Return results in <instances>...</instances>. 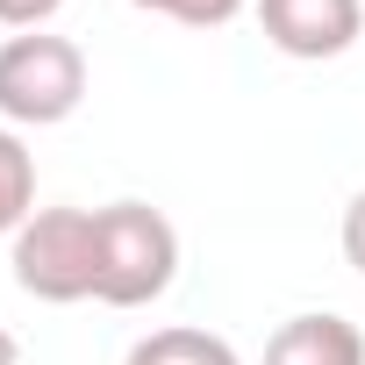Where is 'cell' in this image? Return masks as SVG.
I'll return each instance as SVG.
<instances>
[{"mask_svg": "<svg viewBox=\"0 0 365 365\" xmlns=\"http://www.w3.org/2000/svg\"><path fill=\"white\" fill-rule=\"evenodd\" d=\"M179 279V230L150 201H108L93 208V301L108 308H150Z\"/></svg>", "mask_w": 365, "mask_h": 365, "instance_id": "obj_1", "label": "cell"}, {"mask_svg": "<svg viewBox=\"0 0 365 365\" xmlns=\"http://www.w3.org/2000/svg\"><path fill=\"white\" fill-rule=\"evenodd\" d=\"M86 101V51L51 29H22L0 43V122L8 129H58Z\"/></svg>", "mask_w": 365, "mask_h": 365, "instance_id": "obj_2", "label": "cell"}, {"mask_svg": "<svg viewBox=\"0 0 365 365\" xmlns=\"http://www.w3.org/2000/svg\"><path fill=\"white\" fill-rule=\"evenodd\" d=\"M8 265L29 301H93V208H36L8 237Z\"/></svg>", "mask_w": 365, "mask_h": 365, "instance_id": "obj_3", "label": "cell"}, {"mask_svg": "<svg viewBox=\"0 0 365 365\" xmlns=\"http://www.w3.org/2000/svg\"><path fill=\"white\" fill-rule=\"evenodd\" d=\"M251 8H258L265 43L279 58H301V65L344 58L365 36V0H251Z\"/></svg>", "mask_w": 365, "mask_h": 365, "instance_id": "obj_4", "label": "cell"}, {"mask_svg": "<svg viewBox=\"0 0 365 365\" xmlns=\"http://www.w3.org/2000/svg\"><path fill=\"white\" fill-rule=\"evenodd\" d=\"M265 365H365V329L351 315H287L265 344Z\"/></svg>", "mask_w": 365, "mask_h": 365, "instance_id": "obj_5", "label": "cell"}, {"mask_svg": "<svg viewBox=\"0 0 365 365\" xmlns=\"http://www.w3.org/2000/svg\"><path fill=\"white\" fill-rule=\"evenodd\" d=\"M122 365H244L215 329H187V322H172V329H150L143 344H129Z\"/></svg>", "mask_w": 365, "mask_h": 365, "instance_id": "obj_6", "label": "cell"}, {"mask_svg": "<svg viewBox=\"0 0 365 365\" xmlns=\"http://www.w3.org/2000/svg\"><path fill=\"white\" fill-rule=\"evenodd\" d=\"M29 215H36V158H29V143L8 122H0V237H15Z\"/></svg>", "mask_w": 365, "mask_h": 365, "instance_id": "obj_7", "label": "cell"}, {"mask_svg": "<svg viewBox=\"0 0 365 365\" xmlns=\"http://www.w3.org/2000/svg\"><path fill=\"white\" fill-rule=\"evenodd\" d=\"M129 8H150V15H172V22H187V29H222L237 22L251 0H129Z\"/></svg>", "mask_w": 365, "mask_h": 365, "instance_id": "obj_8", "label": "cell"}, {"mask_svg": "<svg viewBox=\"0 0 365 365\" xmlns=\"http://www.w3.org/2000/svg\"><path fill=\"white\" fill-rule=\"evenodd\" d=\"M58 8H65V0H0V22H8V29L22 36V29H43Z\"/></svg>", "mask_w": 365, "mask_h": 365, "instance_id": "obj_9", "label": "cell"}, {"mask_svg": "<svg viewBox=\"0 0 365 365\" xmlns=\"http://www.w3.org/2000/svg\"><path fill=\"white\" fill-rule=\"evenodd\" d=\"M344 258H351V272H365V187L344 208Z\"/></svg>", "mask_w": 365, "mask_h": 365, "instance_id": "obj_10", "label": "cell"}, {"mask_svg": "<svg viewBox=\"0 0 365 365\" xmlns=\"http://www.w3.org/2000/svg\"><path fill=\"white\" fill-rule=\"evenodd\" d=\"M22 358V344H15V329H0V365H15Z\"/></svg>", "mask_w": 365, "mask_h": 365, "instance_id": "obj_11", "label": "cell"}]
</instances>
